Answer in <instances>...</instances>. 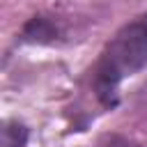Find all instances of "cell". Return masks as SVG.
Segmentation results:
<instances>
[{
	"label": "cell",
	"instance_id": "1",
	"mask_svg": "<svg viewBox=\"0 0 147 147\" xmlns=\"http://www.w3.org/2000/svg\"><path fill=\"white\" fill-rule=\"evenodd\" d=\"M147 64V16L124 25L101 53L94 67V90L103 103L115 101V90L126 76Z\"/></svg>",
	"mask_w": 147,
	"mask_h": 147
},
{
	"label": "cell",
	"instance_id": "2",
	"mask_svg": "<svg viewBox=\"0 0 147 147\" xmlns=\"http://www.w3.org/2000/svg\"><path fill=\"white\" fill-rule=\"evenodd\" d=\"M28 142V131L18 122H5L2 133H0V145L2 147H25Z\"/></svg>",
	"mask_w": 147,
	"mask_h": 147
},
{
	"label": "cell",
	"instance_id": "3",
	"mask_svg": "<svg viewBox=\"0 0 147 147\" xmlns=\"http://www.w3.org/2000/svg\"><path fill=\"white\" fill-rule=\"evenodd\" d=\"M48 37H53V25L46 21V18H32L30 23H28V28H25V39H30V41H41V39H48Z\"/></svg>",
	"mask_w": 147,
	"mask_h": 147
},
{
	"label": "cell",
	"instance_id": "4",
	"mask_svg": "<svg viewBox=\"0 0 147 147\" xmlns=\"http://www.w3.org/2000/svg\"><path fill=\"white\" fill-rule=\"evenodd\" d=\"M99 147H136L129 138H122V136H108L99 142Z\"/></svg>",
	"mask_w": 147,
	"mask_h": 147
}]
</instances>
